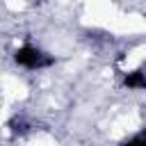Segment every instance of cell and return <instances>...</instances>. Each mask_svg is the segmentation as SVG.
<instances>
[{
	"mask_svg": "<svg viewBox=\"0 0 146 146\" xmlns=\"http://www.w3.org/2000/svg\"><path fill=\"white\" fill-rule=\"evenodd\" d=\"M14 59H16V64H18V66H23V68H30V71L46 68V66H50V64L55 62L50 55H46L41 48L32 46V43H25V46H21V48L14 52Z\"/></svg>",
	"mask_w": 146,
	"mask_h": 146,
	"instance_id": "1",
	"label": "cell"
},
{
	"mask_svg": "<svg viewBox=\"0 0 146 146\" xmlns=\"http://www.w3.org/2000/svg\"><path fill=\"white\" fill-rule=\"evenodd\" d=\"M123 82L132 91H144L146 89V73L144 71H130V73H125V80Z\"/></svg>",
	"mask_w": 146,
	"mask_h": 146,
	"instance_id": "2",
	"label": "cell"
}]
</instances>
